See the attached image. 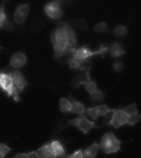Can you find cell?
<instances>
[{
	"instance_id": "cell-31",
	"label": "cell",
	"mask_w": 141,
	"mask_h": 158,
	"mask_svg": "<svg viewBox=\"0 0 141 158\" xmlns=\"http://www.w3.org/2000/svg\"><path fill=\"white\" fill-rule=\"evenodd\" d=\"M27 158H39L37 152L32 151L27 153Z\"/></svg>"
},
{
	"instance_id": "cell-17",
	"label": "cell",
	"mask_w": 141,
	"mask_h": 158,
	"mask_svg": "<svg viewBox=\"0 0 141 158\" xmlns=\"http://www.w3.org/2000/svg\"><path fill=\"white\" fill-rule=\"evenodd\" d=\"M51 39L54 47V49L59 48L64 40H65L63 39L57 29L53 30L52 31L51 33Z\"/></svg>"
},
{
	"instance_id": "cell-28",
	"label": "cell",
	"mask_w": 141,
	"mask_h": 158,
	"mask_svg": "<svg viewBox=\"0 0 141 158\" xmlns=\"http://www.w3.org/2000/svg\"><path fill=\"white\" fill-rule=\"evenodd\" d=\"M12 149L4 143H0V154L5 156L8 154Z\"/></svg>"
},
{
	"instance_id": "cell-8",
	"label": "cell",
	"mask_w": 141,
	"mask_h": 158,
	"mask_svg": "<svg viewBox=\"0 0 141 158\" xmlns=\"http://www.w3.org/2000/svg\"><path fill=\"white\" fill-rule=\"evenodd\" d=\"M60 2V1H53L46 5L45 7V12L50 18L56 19L62 15L63 11L59 6Z\"/></svg>"
},
{
	"instance_id": "cell-20",
	"label": "cell",
	"mask_w": 141,
	"mask_h": 158,
	"mask_svg": "<svg viewBox=\"0 0 141 158\" xmlns=\"http://www.w3.org/2000/svg\"><path fill=\"white\" fill-rule=\"evenodd\" d=\"M105 95L100 90L90 95V101H91L93 104L97 102H100L103 101Z\"/></svg>"
},
{
	"instance_id": "cell-26",
	"label": "cell",
	"mask_w": 141,
	"mask_h": 158,
	"mask_svg": "<svg viewBox=\"0 0 141 158\" xmlns=\"http://www.w3.org/2000/svg\"><path fill=\"white\" fill-rule=\"evenodd\" d=\"M66 23V39L69 40L77 41L76 36L75 32L73 30L70 24L68 23Z\"/></svg>"
},
{
	"instance_id": "cell-29",
	"label": "cell",
	"mask_w": 141,
	"mask_h": 158,
	"mask_svg": "<svg viewBox=\"0 0 141 158\" xmlns=\"http://www.w3.org/2000/svg\"><path fill=\"white\" fill-rule=\"evenodd\" d=\"M66 158H83L82 149L75 151L72 154L68 155Z\"/></svg>"
},
{
	"instance_id": "cell-6",
	"label": "cell",
	"mask_w": 141,
	"mask_h": 158,
	"mask_svg": "<svg viewBox=\"0 0 141 158\" xmlns=\"http://www.w3.org/2000/svg\"><path fill=\"white\" fill-rule=\"evenodd\" d=\"M113 109L110 108L107 105L105 104L85 109V112L94 121L100 116H102L105 118H107L109 114L111 113Z\"/></svg>"
},
{
	"instance_id": "cell-4",
	"label": "cell",
	"mask_w": 141,
	"mask_h": 158,
	"mask_svg": "<svg viewBox=\"0 0 141 158\" xmlns=\"http://www.w3.org/2000/svg\"><path fill=\"white\" fill-rule=\"evenodd\" d=\"M112 113L109 120L105 123L106 126L118 128L128 125L129 115L122 110V107H119L113 109Z\"/></svg>"
},
{
	"instance_id": "cell-21",
	"label": "cell",
	"mask_w": 141,
	"mask_h": 158,
	"mask_svg": "<svg viewBox=\"0 0 141 158\" xmlns=\"http://www.w3.org/2000/svg\"><path fill=\"white\" fill-rule=\"evenodd\" d=\"M71 103L67 99L62 97L60 99V110L62 112H70Z\"/></svg>"
},
{
	"instance_id": "cell-16",
	"label": "cell",
	"mask_w": 141,
	"mask_h": 158,
	"mask_svg": "<svg viewBox=\"0 0 141 158\" xmlns=\"http://www.w3.org/2000/svg\"><path fill=\"white\" fill-rule=\"evenodd\" d=\"M89 77H90V72L85 73L83 75L73 79L70 82V85L73 89H77L82 85H84V83Z\"/></svg>"
},
{
	"instance_id": "cell-32",
	"label": "cell",
	"mask_w": 141,
	"mask_h": 158,
	"mask_svg": "<svg viewBox=\"0 0 141 158\" xmlns=\"http://www.w3.org/2000/svg\"><path fill=\"white\" fill-rule=\"evenodd\" d=\"M76 24L77 27H79L80 28H82V27H84V29H85V27H86L85 22L83 19L82 20H80V21L79 20L77 23H76Z\"/></svg>"
},
{
	"instance_id": "cell-25",
	"label": "cell",
	"mask_w": 141,
	"mask_h": 158,
	"mask_svg": "<svg viewBox=\"0 0 141 158\" xmlns=\"http://www.w3.org/2000/svg\"><path fill=\"white\" fill-rule=\"evenodd\" d=\"M94 30L99 33H105L108 32V27L105 22H101L96 25L94 27Z\"/></svg>"
},
{
	"instance_id": "cell-2",
	"label": "cell",
	"mask_w": 141,
	"mask_h": 158,
	"mask_svg": "<svg viewBox=\"0 0 141 158\" xmlns=\"http://www.w3.org/2000/svg\"><path fill=\"white\" fill-rule=\"evenodd\" d=\"M122 141L118 139L112 131L106 132L103 136L99 144L102 153L105 154H116L121 150Z\"/></svg>"
},
{
	"instance_id": "cell-7",
	"label": "cell",
	"mask_w": 141,
	"mask_h": 158,
	"mask_svg": "<svg viewBox=\"0 0 141 158\" xmlns=\"http://www.w3.org/2000/svg\"><path fill=\"white\" fill-rule=\"evenodd\" d=\"M30 10L29 3L20 4L17 6L14 14V22L18 24H23L27 19Z\"/></svg>"
},
{
	"instance_id": "cell-12",
	"label": "cell",
	"mask_w": 141,
	"mask_h": 158,
	"mask_svg": "<svg viewBox=\"0 0 141 158\" xmlns=\"http://www.w3.org/2000/svg\"><path fill=\"white\" fill-rule=\"evenodd\" d=\"M49 143L53 149L54 158H66L68 155L66 152L64 145L60 141L53 139Z\"/></svg>"
},
{
	"instance_id": "cell-13",
	"label": "cell",
	"mask_w": 141,
	"mask_h": 158,
	"mask_svg": "<svg viewBox=\"0 0 141 158\" xmlns=\"http://www.w3.org/2000/svg\"><path fill=\"white\" fill-rule=\"evenodd\" d=\"M36 152L39 158H54V153L49 143L43 144Z\"/></svg>"
},
{
	"instance_id": "cell-23",
	"label": "cell",
	"mask_w": 141,
	"mask_h": 158,
	"mask_svg": "<svg viewBox=\"0 0 141 158\" xmlns=\"http://www.w3.org/2000/svg\"><path fill=\"white\" fill-rule=\"evenodd\" d=\"M128 33L127 29L122 26H118L114 30L113 34L116 37L122 38L126 36Z\"/></svg>"
},
{
	"instance_id": "cell-14",
	"label": "cell",
	"mask_w": 141,
	"mask_h": 158,
	"mask_svg": "<svg viewBox=\"0 0 141 158\" xmlns=\"http://www.w3.org/2000/svg\"><path fill=\"white\" fill-rule=\"evenodd\" d=\"M67 99L71 103V110L70 112L80 114L84 113L85 109L84 105L74 99L70 94L68 97Z\"/></svg>"
},
{
	"instance_id": "cell-5",
	"label": "cell",
	"mask_w": 141,
	"mask_h": 158,
	"mask_svg": "<svg viewBox=\"0 0 141 158\" xmlns=\"http://www.w3.org/2000/svg\"><path fill=\"white\" fill-rule=\"evenodd\" d=\"M109 48L106 47H104L103 44H101L100 49L95 52H92L90 50V48L87 45L84 46L77 49L73 54V56L76 57L79 59H84L90 58V57L95 55L100 54L104 56V54L107 52Z\"/></svg>"
},
{
	"instance_id": "cell-22",
	"label": "cell",
	"mask_w": 141,
	"mask_h": 158,
	"mask_svg": "<svg viewBox=\"0 0 141 158\" xmlns=\"http://www.w3.org/2000/svg\"><path fill=\"white\" fill-rule=\"evenodd\" d=\"M92 64V60L90 59V58H88V59L83 60L78 69L82 71L85 72V73L90 72Z\"/></svg>"
},
{
	"instance_id": "cell-11",
	"label": "cell",
	"mask_w": 141,
	"mask_h": 158,
	"mask_svg": "<svg viewBox=\"0 0 141 158\" xmlns=\"http://www.w3.org/2000/svg\"><path fill=\"white\" fill-rule=\"evenodd\" d=\"M13 77L16 88L20 94L22 93L24 90L28 86V81L25 78L22 72L18 70H14Z\"/></svg>"
},
{
	"instance_id": "cell-10",
	"label": "cell",
	"mask_w": 141,
	"mask_h": 158,
	"mask_svg": "<svg viewBox=\"0 0 141 158\" xmlns=\"http://www.w3.org/2000/svg\"><path fill=\"white\" fill-rule=\"evenodd\" d=\"M27 62L26 54L23 52H17L11 57L9 65L13 69L19 70L23 67Z\"/></svg>"
},
{
	"instance_id": "cell-1",
	"label": "cell",
	"mask_w": 141,
	"mask_h": 158,
	"mask_svg": "<svg viewBox=\"0 0 141 158\" xmlns=\"http://www.w3.org/2000/svg\"><path fill=\"white\" fill-rule=\"evenodd\" d=\"M16 70L8 64L0 69V90L7 95L12 98L14 101L18 102L21 101L20 93L15 85L13 77L14 70Z\"/></svg>"
},
{
	"instance_id": "cell-33",
	"label": "cell",
	"mask_w": 141,
	"mask_h": 158,
	"mask_svg": "<svg viewBox=\"0 0 141 158\" xmlns=\"http://www.w3.org/2000/svg\"><path fill=\"white\" fill-rule=\"evenodd\" d=\"M12 158H27V153H18L17 155Z\"/></svg>"
},
{
	"instance_id": "cell-30",
	"label": "cell",
	"mask_w": 141,
	"mask_h": 158,
	"mask_svg": "<svg viewBox=\"0 0 141 158\" xmlns=\"http://www.w3.org/2000/svg\"><path fill=\"white\" fill-rule=\"evenodd\" d=\"M123 64L120 61H116L113 64V69L115 71L117 72H120L123 69Z\"/></svg>"
},
{
	"instance_id": "cell-35",
	"label": "cell",
	"mask_w": 141,
	"mask_h": 158,
	"mask_svg": "<svg viewBox=\"0 0 141 158\" xmlns=\"http://www.w3.org/2000/svg\"><path fill=\"white\" fill-rule=\"evenodd\" d=\"M6 49V48H3V47H1V45H0V51L1 50V49Z\"/></svg>"
},
{
	"instance_id": "cell-9",
	"label": "cell",
	"mask_w": 141,
	"mask_h": 158,
	"mask_svg": "<svg viewBox=\"0 0 141 158\" xmlns=\"http://www.w3.org/2000/svg\"><path fill=\"white\" fill-rule=\"evenodd\" d=\"M6 1H2L0 4V29L4 30L13 31V22L9 19L5 10Z\"/></svg>"
},
{
	"instance_id": "cell-18",
	"label": "cell",
	"mask_w": 141,
	"mask_h": 158,
	"mask_svg": "<svg viewBox=\"0 0 141 158\" xmlns=\"http://www.w3.org/2000/svg\"><path fill=\"white\" fill-rule=\"evenodd\" d=\"M126 53L123 46L121 44L115 43L113 44L110 51V54L113 57H118Z\"/></svg>"
},
{
	"instance_id": "cell-15",
	"label": "cell",
	"mask_w": 141,
	"mask_h": 158,
	"mask_svg": "<svg viewBox=\"0 0 141 158\" xmlns=\"http://www.w3.org/2000/svg\"><path fill=\"white\" fill-rule=\"evenodd\" d=\"M99 148V144L97 142H93L90 146L82 152L83 158H96Z\"/></svg>"
},
{
	"instance_id": "cell-27",
	"label": "cell",
	"mask_w": 141,
	"mask_h": 158,
	"mask_svg": "<svg viewBox=\"0 0 141 158\" xmlns=\"http://www.w3.org/2000/svg\"><path fill=\"white\" fill-rule=\"evenodd\" d=\"M63 39H66V23L64 22H60L58 23L56 28Z\"/></svg>"
},
{
	"instance_id": "cell-24",
	"label": "cell",
	"mask_w": 141,
	"mask_h": 158,
	"mask_svg": "<svg viewBox=\"0 0 141 158\" xmlns=\"http://www.w3.org/2000/svg\"><path fill=\"white\" fill-rule=\"evenodd\" d=\"M83 60L76 57L73 56L68 59L67 63L70 69H77L79 68Z\"/></svg>"
},
{
	"instance_id": "cell-34",
	"label": "cell",
	"mask_w": 141,
	"mask_h": 158,
	"mask_svg": "<svg viewBox=\"0 0 141 158\" xmlns=\"http://www.w3.org/2000/svg\"><path fill=\"white\" fill-rule=\"evenodd\" d=\"M0 158H6V157H5V156L0 154Z\"/></svg>"
},
{
	"instance_id": "cell-3",
	"label": "cell",
	"mask_w": 141,
	"mask_h": 158,
	"mask_svg": "<svg viewBox=\"0 0 141 158\" xmlns=\"http://www.w3.org/2000/svg\"><path fill=\"white\" fill-rule=\"evenodd\" d=\"M70 125L76 127L85 135L88 134L92 128L100 129L101 128V127L96 125L94 121L92 122L88 119L85 112L79 115V117L75 119L70 120H69L67 124L65 126L67 127Z\"/></svg>"
},
{
	"instance_id": "cell-19",
	"label": "cell",
	"mask_w": 141,
	"mask_h": 158,
	"mask_svg": "<svg viewBox=\"0 0 141 158\" xmlns=\"http://www.w3.org/2000/svg\"><path fill=\"white\" fill-rule=\"evenodd\" d=\"M83 85L85 89L90 94V95L93 94L98 90L95 80L92 81L90 77H88V78L87 80Z\"/></svg>"
}]
</instances>
